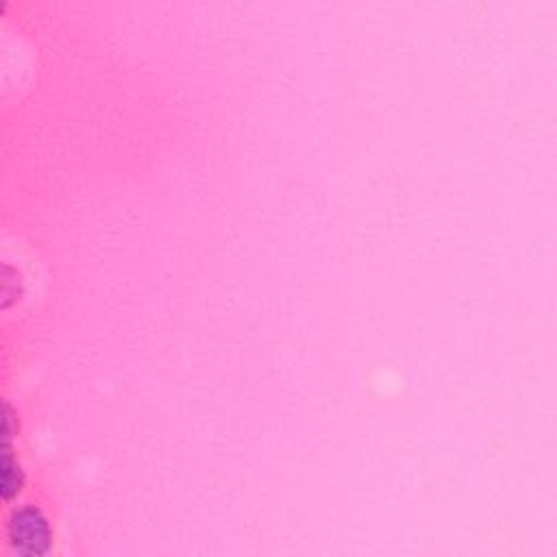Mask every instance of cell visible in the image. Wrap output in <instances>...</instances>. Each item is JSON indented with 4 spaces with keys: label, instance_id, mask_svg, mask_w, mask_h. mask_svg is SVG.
Masks as SVG:
<instances>
[{
    "label": "cell",
    "instance_id": "cell-1",
    "mask_svg": "<svg viewBox=\"0 0 557 557\" xmlns=\"http://www.w3.org/2000/svg\"><path fill=\"white\" fill-rule=\"evenodd\" d=\"M4 535L11 548L24 557H44L52 550L54 529L39 505L24 503L13 507L4 520Z\"/></svg>",
    "mask_w": 557,
    "mask_h": 557
},
{
    "label": "cell",
    "instance_id": "cell-2",
    "mask_svg": "<svg viewBox=\"0 0 557 557\" xmlns=\"http://www.w3.org/2000/svg\"><path fill=\"white\" fill-rule=\"evenodd\" d=\"M2 485H0V492H2V500L4 503H13L22 492H24V485H26V472L17 459V455L13 453L11 444L4 442V453H2Z\"/></svg>",
    "mask_w": 557,
    "mask_h": 557
}]
</instances>
